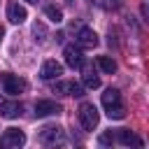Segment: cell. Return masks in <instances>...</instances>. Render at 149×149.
I'll return each instance as SVG.
<instances>
[{
  "mask_svg": "<svg viewBox=\"0 0 149 149\" xmlns=\"http://www.w3.org/2000/svg\"><path fill=\"white\" fill-rule=\"evenodd\" d=\"M102 107H105V112H107L109 119H123L126 116V107H123L121 93L116 88H107L102 93Z\"/></svg>",
  "mask_w": 149,
  "mask_h": 149,
  "instance_id": "obj_1",
  "label": "cell"
},
{
  "mask_svg": "<svg viewBox=\"0 0 149 149\" xmlns=\"http://www.w3.org/2000/svg\"><path fill=\"white\" fill-rule=\"evenodd\" d=\"M79 121H81V128L84 130H93L98 126V121H100V114H98L95 105L81 102V107H79Z\"/></svg>",
  "mask_w": 149,
  "mask_h": 149,
  "instance_id": "obj_2",
  "label": "cell"
},
{
  "mask_svg": "<svg viewBox=\"0 0 149 149\" xmlns=\"http://www.w3.org/2000/svg\"><path fill=\"white\" fill-rule=\"evenodd\" d=\"M0 84H2L5 93H9V95H19V93L26 91V81L21 77H16V74H9V72L0 74Z\"/></svg>",
  "mask_w": 149,
  "mask_h": 149,
  "instance_id": "obj_3",
  "label": "cell"
},
{
  "mask_svg": "<svg viewBox=\"0 0 149 149\" xmlns=\"http://www.w3.org/2000/svg\"><path fill=\"white\" fill-rule=\"evenodd\" d=\"M40 142H42V144H63V142H65L63 128H58V126H47V128H42Z\"/></svg>",
  "mask_w": 149,
  "mask_h": 149,
  "instance_id": "obj_4",
  "label": "cell"
},
{
  "mask_svg": "<svg viewBox=\"0 0 149 149\" xmlns=\"http://www.w3.org/2000/svg\"><path fill=\"white\" fill-rule=\"evenodd\" d=\"M63 107L54 100H37L35 102V116H51V114H61Z\"/></svg>",
  "mask_w": 149,
  "mask_h": 149,
  "instance_id": "obj_5",
  "label": "cell"
},
{
  "mask_svg": "<svg viewBox=\"0 0 149 149\" xmlns=\"http://www.w3.org/2000/svg\"><path fill=\"white\" fill-rule=\"evenodd\" d=\"M54 93H63V95H74V98H79V95H84V86L77 84V81H61V84L54 86Z\"/></svg>",
  "mask_w": 149,
  "mask_h": 149,
  "instance_id": "obj_6",
  "label": "cell"
},
{
  "mask_svg": "<svg viewBox=\"0 0 149 149\" xmlns=\"http://www.w3.org/2000/svg\"><path fill=\"white\" fill-rule=\"evenodd\" d=\"M0 142H2V147H21V144L26 142V135H23L19 128H7Z\"/></svg>",
  "mask_w": 149,
  "mask_h": 149,
  "instance_id": "obj_7",
  "label": "cell"
},
{
  "mask_svg": "<svg viewBox=\"0 0 149 149\" xmlns=\"http://www.w3.org/2000/svg\"><path fill=\"white\" fill-rule=\"evenodd\" d=\"M77 44H79L81 49H93V47H98V35H95L91 28H81V30L77 33Z\"/></svg>",
  "mask_w": 149,
  "mask_h": 149,
  "instance_id": "obj_8",
  "label": "cell"
},
{
  "mask_svg": "<svg viewBox=\"0 0 149 149\" xmlns=\"http://www.w3.org/2000/svg\"><path fill=\"white\" fill-rule=\"evenodd\" d=\"M63 56H65V63L70 65V68H79L81 63H84V58H81V47L77 44H68L65 47V51H63Z\"/></svg>",
  "mask_w": 149,
  "mask_h": 149,
  "instance_id": "obj_9",
  "label": "cell"
},
{
  "mask_svg": "<svg viewBox=\"0 0 149 149\" xmlns=\"http://www.w3.org/2000/svg\"><path fill=\"white\" fill-rule=\"evenodd\" d=\"M63 74V65L61 63H56V61H44V65H42V70H40V77L42 79H56V77H61Z\"/></svg>",
  "mask_w": 149,
  "mask_h": 149,
  "instance_id": "obj_10",
  "label": "cell"
},
{
  "mask_svg": "<svg viewBox=\"0 0 149 149\" xmlns=\"http://www.w3.org/2000/svg\"><path fill=\"white\" fill-rule=\"evenodd\" d=\"M21 112H23V105H21V102H2V105H0V114L7 116V119L21 116Z\"/></svg>",
  "mask_w": 149,
  "mask_h": 149,
  "instance_id": "obj_11",
  "label": "cell"
},
{
  "mask_svg": "<svg viewBox=\"0 0 149 149\" xmlns=\"http://www.w3.org/2000/svg\"><path fill=\"white\" fill-rule=\"evenodd\" d=\"M7 16H9V21H12V23H23L28 14H26V9H23L21 5H16V2H12V5L7 7Z\"/></svg>",
  "mask_w": 149,
  "mask_h": 149,
  "instance_id": "obj_12",
  "label": "cell"
},
{
  "mask_svg": "<svg viewBox=\"0 0 149 149\" xmlns=\"http://www.w3.org/2000/svg\"><path fill=\"white\" fill-rule=\"evenodd\" d=\"M81 79H84V86H88V88H98V86H100V77L95 74V70H93L91 65H84Z\"/></svg>",
  "mask_w": 149,
  "mask_h": 149,
  "instance_id": "obj_13",
  "label": "cell"
},
{
  "mask_svg": "<svg viewBox=\"0 0 149 149\" xmlns=\"http://www.w3.org/2000/svg\"><path fill=\"white\" fill-rule=\"evenodd\" d=\"M116 140H119L121 144H126V147H130V144H133V147H142V140H140L137 135H133L130 130H119V133H116Z\"/></svg>",
  "mask_w": 149,
  "mask_h": 149,
  "instance_id": "obj_14",
  "label": "cell"
},
{
  "mask_svg": "<svg viewBox=\"0 0 149 149\" xmlns=\"http://www.w3.org/2000/svg\"><path fill=\"white\" fill-rule=\"evenodd\" d=\"M95 63H98V68H100L102 72H107V74L116 72V61H114V58H109V56H98V58H95Z\"/></svg>",
  "mask_w": 149,
  "mask_h": 149,
  "instance_id": "obj_15",
  "label": "cell"
},
{
  "mask_svg": "<svg viewBox=\"0 0 149 149\" xmlns=\"http://www.w3.org/2000/svg\"><path fill=\"white\" fill-rule=\"evenodd\" d=\"M44 14H47V16H49V21H54V23H61V21H63V12H61L58 7H54V5H47Z\"/></svg>",
  "mask_w": 149,
  "mask_h": 149,
  "instance_id": "obj_16",
  "label": "cell"
},
{
  "mask_svg": "<svg viewBox=\"0 0 149 149\" xmlns=\"http://www.w3.org/2000/svg\"><path fill=\"white\" fill-rule=\"evenodd\" d=\"M121 2H123V0H93V5H98V7H102V9H116Z\"/></svg>",
  "mask_w": 149,
  "mask_h": 149,
  "instance_id": "obj_17",
  "label": "cell"
},
{
  "mask_svg": "<svg viewBox=\"0 0 149 149\" xmlns=\"http://www.w3.org/2000/svg\"><path fill=\"white\" fill-rule=\"evenodd\" d=\"M116 142V135L114 133H102L100 135V144H114Z\"/></svg>",
  "mask_w": 149,
  "mask_h": 149,
  "instance_id": "obj_18",
  "label": "cell"
},
{
  "mask_svg": "<svg viewBox=\"0 0 149 149\" xmlns=\"http://www.w3.org/2000/svg\"><path fill=\"white\" fill-rule=\"evenodd\" d=\"M2 35H5V30H2V26H0V42H2Z\"/></svg>",
  "mask_w": 149,
  "mask_h": 149,
  "instance_id": "obj_19",
  "label": "cell"
},
{
  "mask_svg": "<svg viewBox=\"0 0 149 149\" xmlns=\"http://www.w3.org/2000/svg\"><path fill=\"white\" fill-rule=\"evenodd\" d=\"M26 2H37V0H26Z\"/></svg>",
  "mask_w": 149,
  "mask_h": 149,
  "instance_id": "obj_20",
  "label": "cell"
},
{
  "mask_svg": "<svg viewBox=\"0 0 149 149\" xmlns=\"http://www.w3.org/2000/svg\"><path fill=\"white\" fill-rule=\"evenodd\" d=\"M68 2H74V0H68Z\"/></svg>",
  "mask_w": 149,
  "mask_h": 149,
  "instance_id": "obj_21",
  "label": "cell"
}]
</instances>
